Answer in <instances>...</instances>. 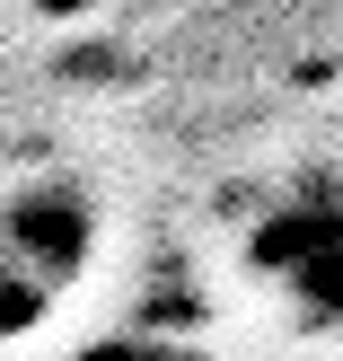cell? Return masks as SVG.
Instances as JSON below:
<instances>
[{"label": "cell", "instance_id": "3957f363", "mask_svg": "<svg viewBox=\"0 0 343 361\" xmlns=\"http://www.w3.org/2000/svg\"><path fill=\"white\" fill-rule=\"evenodd\" d=\"M80 361H203L194 344H168L158 326H132V335H106V344H88Z\"/></svg>", "mask_w": 343, "mask_h": 361}, {"label": "cell", "instance_id": "6da1fadb", "mask_svg": "<svg viewBox=\"0 0 343 361\" xmlns=\"http://www.w3.org/2000/svg\"><path fill=\"white\" fill-rule=\"evenodd\" d=\"M88 256H97V203L70 176H35V185H18L0 203V264L18 282H35L44 300L62 282H80Z\"/></svg>", "mask_w": 343, "mask_h": 361}, {"label": "cell", "instance_id": "7a4b0ae2", "mask_svg": "<svg viewBox=\"0 0 343 361\" xmlns=\"http://www.w3.org/2000/svg\"><path fill=\"white\" fill-rule=\"evenodd\" d=\"M256 274H273L299 300V317H343V194H299L256 229Z\"/></svg>", "mask_w": 343, "mask_h": 361}]
</instances>
